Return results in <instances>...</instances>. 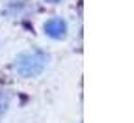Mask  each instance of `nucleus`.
Masks as SVG:
<instances>
[{
  "label": "nucleus",
  "mask_w": 134,
  "mask_h": 123,
  "mask_svg": "<svg viewBox=\"0 0 134 123\" xmlns=\"http://www.w3.org/2000/svg\"><path fill=\"white\" fill-rule=\"evenodd\" d=\"M45 63H47V56L39 50H34V52H24V54H21L17 58L15 69L23 77H34V75L43 71Z\"/></svg>",
  "instance_id": "nucleus-1"
},
{
  "label": "nucleus",
  "mask_w": 134,
  "mask_h": 123,
  "mask_svg": "<svg viewBox=\"0 0 134 123\" xmlns=\"http://www.w3.org/2000/svg\"><path fill=\"white\" fill-rule=\"evenodd\" d=\"M50 2H56V0H50Z\"/></svg>",
  "instance_id": "nucleus-3"
},
{
  "label": "nucleus",
  "mask_w": 134,
  "mask_h": 123,
  "mask_svg": "<svg viewBox=\"0 0 134 123\" xmlns=\"http://www.w3.org/2000/svg\"><path fill=\"white\" fill-rule=\"evenodd\" d=\"M45 32L52 38H63L65 36V23L62 19H50L45 23Z\"/></svg>",
  "instance_id": "nucleus-2"
}]
</instances>
